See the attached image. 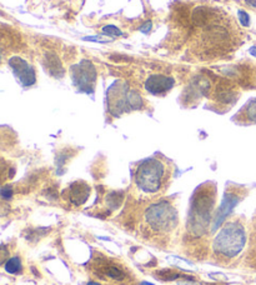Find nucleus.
<instances>
[{
    "label": "nucleus",
    "mask_w": 256,
    "mask_h": 285,
    "mask_svg": "<svg viewBox=\"0 0 256 285\" xmlns=\"http://www.w3.org/2000/svg\"><path fill=\"white\" fill-rule=\"evenodd\" d=\"M103 33L104 34L111 35V36H120L123 34L122 30H119L117 27H114V25H108V27H104Z\"/></svg>",
    "instance_id": "f3484780"
},
{
    "label": "nucleus",
    "mask_w": 256,
    "mask_h": 285,
    "mask_svg": "<svg viewBox=\"0 0 256 285\" xmlns=\"http://www.w3.org/2000/svg\"><path fill=\"white\" fill-rule=\"evenodd\" d=\"M246 244V231L240 222L225 224L218 235L214 238L213 249L216 255L235 258L243 251Z\"/></svg>",
    "instance_id": "20e7f679"
},
{
    "label": "nucleus",
    "mask_w": 256,
    "mask_h": 285,
    "mask_svg": "<svg viewBox=\"0 0 256 285\" xmlns=\"http://www.w3.org/2000/svg\"><path fill=\"white\" fill-rule=\"evenodd\" d=\"M234 120L243 125H256V98H251L249 102H246V104L234 116Z\"/></svg>",
    "instance_id": "f8f14e48"
},
{
    "label": "nucleus",
    "mask_w": 256,
    "mask_h": 285,
    "mask_svg": "<svg viewBox=\"0 0 256 285\" xmlns=\"http://www.w3.org/2000/svg\"><path fill=\"white\" fill-rule=\"evenodd\" d=\"M106 103L109 113L115 118L144 108V99L142 94L122 80H117L109 86L106 91Z\"/></svg>",
    "instance_id": "7ed1b4c3"
},
{
    "label": "nucleus",
    "mask_w": 256,
    "mask_h": 285,
    "mask_svg": "<svg viewBox=\"0 0 256 285\" xmlns=\"http://www.w3.org/2000/svg\"><path fill=\"white\" fill-rule=\"evenodd\" d=\"M73 84L80 93L92 94L97 85L98 70L94 64L88 59H83L70 69Z\"/></svg>",
    "instance_id": "0eeeda50"
},
{
    "label": "nucleus",
    "mask_w": 256,
    "mask_h": 285,
    "mask_svg": "<svg viewBox=\"0 0 256 285\" xmlns=\"http://www.w3.org/2000/svg\"><path fill=\"white\" fill-rule=\"evenodd\" d=\"M145 222L155 233L171 230L178 222L175 208L168 202L153 204L145 211Z\"/></svg>",
    "instance_id": "423d86ee"
},
{
    "label": "nucleus",
    "mask_w": 256,
    "mask_h": 285,
    "mask_svg": "<svg viewBox=\"0 0 256 285\" xmlns=\"http://www.w3.org/2000/svg\"><path fill=\"white\" fill-rule=\"evenodd\" d=\"M98 274L104 276L105 279H110V280L115 281H123L128 278V274H126V272H124L122 267H119L118 264H111V263L101 264L99 268V273Z\"/></svg>",
    "instance_id": "ddd939ff"
},
{
    "label": "nucleus",
    "mask_w": 256,
    "mask_h": 285,
    "mask_svg": "<svg viewBox=\"0 0 256 285\" xmlns=\"http://www.w3.org/2000/svg\"><path fill=\"white\" fill-rule=\"evenodd\" d=\"M241 200V194L239 193V188H230L226 190L224 195V199L221 202L220 206H219L218 211L214 215V222H213V230H216L227 218V215L232 211V209L235 208L236 204Z\"/></svg>",
    "instance_id": "6e6552de"
},
{
    "label": "nucleus",
    "mask_w": 256,
    "mask_h": 285,
    "mask_svg": "<svg viewBox=\"0 0 256 285\" xmlns=\"http://www.w3.org/2000/svg\"><path fill=\"white\" fill-rule=\"evenodd\" d=\"M175 85L173 77L165 74H151L146 79L145 89L148 93L155 97H165Z\"/></svg>",
    "instance_id": "9d476101"
},
{
    "label": "nucleus",
    "mask_w": 256,
    "mask_h": 285,
    "mask_svg": "<svg viewBox=\"0 0 256 285\" xmlns=\"http://www.w3.org/2000/svg\"><path fill=\"white\" fill-rule=\"evenodd\" d=\"M0 198L5 200H9L13 198V186L11 185H4L0 189Z\"/></svg>",
    "instance_id": "6ab92c4d"
},
{
    "label": "nucleus",
    "mask_w": 256,
    "mask_h": 285,
    "mask_svg": "<svg viewBox=\"0 0 256 285\" xmlns=\"http://www.w3.org/2000/svg\"><path fill=\"white\" fill-rule=\"evenodd\" d=\"M193 21L201 29L198 35L195 52L201 58H205L204 60L221 57L238 46V39H240L238 30L230 19L223 16L219 9L198 8L194 10Z\"/></svg>",
    "instance_id": "f257e3e1"
},
{
    "label": "nucleus",
    "mask_w": 256,
    "mask_h": 285,
    "mask_svg": "<svg viewBox=\"0 0 256 285\" xmlns=\"http://www.w3.org/2000/svg\"><path fill=\"white\" fill-rule=\"evenodd\" d=\"M238 14H239V20H240V23L243 24L244 27H250L249 14H247L246 12H244V10H239Z\"/></svg>",
    "instance_id": "aec40b11"
},
{
    "label": "nucleus",
    "mask_w": 256,
    "mask_h": 285,
    "mask_svg": "<svg viewBox=\"0 0 256 285\" xmlns=\"http://www.w3.org/2000/svg\"><path fill=\"white\" fill-rule=\"evenodd\" d=\"M157 278L162 279V280H169V281L175 280V279H179V278L194 280V279L189 275H184V274L173 272V270H162V272H159V273H157Z\"/></svg>",
    "instance_id": "dca6fc26"
},
{
    "label": "nucleus",
    "mask_w": 256,
    "mask_h": 285,
    "mask_svg": "<svg viewBox=\"0 0 256 285\" xmlns=\"http://www.w3.org/2000/svg\"><path fill=\"white\" fill-rule=\"evenodd\" d=\"M67 198L69 202L74 205H83L84 203H86V200L89 199L90 195V186L89 184H86L85 181H75L73 183L69 188L66 189Z\"/></svg>",
    "instance_id": "9b49d317"
},
{
    "label": "nucleus",
    "mask_w": 256,
    "mask_h": 285,
    "mask_svg": "<svg viewBox=\"0 0 256 285\" xmlns=\"http://www.w3.org/2000/svg\"><path fill=\"white\" fill-rule=\"evenodd\" d=\"M9 65L18 82L22 86H32L36 83L35 69L20 57H13L9 59Z\"/></svg>",
    "instance_id": "1a4fd4ad"
},
{
    "label": "nucleus",
    "mask_w": 256,
    "mask_h": 285,
    "mask_svg": "<svg viewBox=\"0 0 256 285\" xmlns=\"http://www.w3.org/2000/svg\"><path fill=\"white\" fill-rule=\"evenodd\" d=\"M142 285H154V284H151V283H146V281H143Z\"/></svg>",
    "instance_id": "b1692460"
},
{
    "label": "nucleus",
    "mask_w": 256,
    "mask_h": 285,
    "mask_svg": "<svg viewBox=\"0 0 256 285\" xmlns=\"http://www.w3.org/2000/svg\"><path fill=\"white\" fill-rule=\"evenodd\" d=\"M215 98L218 99V102L223 103V104L232 105L236 102L238 93H236L231 86L229 88L227 84H220L215 90Z\"/></svg>",
    "instance_id": "4468645a"
},
{
    "label": "nucleus",
    "mask_w": 256,
    "mask_h": 285,
    "mask_svg": "<svg viewBox=\"0 0 256 285\" xmlns=\"http://www.w3.org/2000/svg\"><path fill=\"white\" fill-rule=\"evenodd\" d=\"M215 194L216 188L213 183L202 184L194 193L190 206V222L193 230L200 233L207 228L215 204Z\"/></svg>",
    "instance_id": "39448f33"
},
{
    "label": "nucleus",
    "mask_w": 256,
    "mask_h": 285,
    "mask_svg": "<svg viewBox=\"0 0 256 285\" xmlns=\"http://www.w3.org/2000/svg\"><path fill=\"white\" fill-rule=\"evenodd\" d=\"M86 285H101L99 283H95V281H90V283H88Z\"/></svg>",
    "instance_id": "5701e85b"
},
{
    "label": "nucleus",
    "mask_w": 256,
    "mask_h": 285,
    "mask_svg": "<svg viewBox=\"0 0 256 285\" xmlns=\"http://www.w3.org/2000/svg\"><path fill=\"white\" fill-rule=\"evenodd\" d=\"M179 285H194L193 283H185V281H180Z\"/></svg>",
    "instance_id": "4be33fe9"
},
{
    "label": "nucleus",
    "mask_w": 256,
    "mask_h": 285,
    "mask_svg": "<svg viewBox=\"0 0 256 285\" xmlns=\"http://www.w3.org/2000/svg\"><path fill=\"white\" fill-rule=\"evenodd\" d=\"M5 272L9 274H20L22 272V264L21 259L19 256H13L9 258V260L5 263Z\"/></svg>",
    "instance_id": "2eb2a0df"
},
{
    "label": "nucleus",
    "mask_w": 256,
    "mask_h": 285,
    "mask_svg": "<svg viewBox=\"0 0 256 285\" xmlns=\"http://www.w3.org/2000/svg\"><path fill=\"white\" fill-rule=\"evenodd\" d=\"M9 260V249L7 245H0V267Z\"/></svg>",
    "instance_id": "a211bd4d"
},
{
    "label": "nucleus",
    "mask_w": 256,
    "mask_h": 285,
    "mask_svg": "<svg viewBox=\"0 0 256 285\" xmlns=\"http://www.w3.org/2000/svg\"><path fill=\"white\" fill-rule=\"evenodd\" d=\"M170 165L161 156L155 155L140 161L135 170V184L146 194H155L167 186Z\"/></svg>",
    "instance_id": "f03ea898"
},
{
    "label": "nucleus",
    "mask_w": 256,
    "mask_h": 285,
    "mask_svg": "<svg viewBox=\"0 0 256 285\" xmlns=\"http://www.w3.org/2000/svg\"><path fill=\"white\" fill-rule=\"evenodd\" d=\"M245 4L251 8H256V0H245Z\"/></svg>",
    "instance_id": "412c9836"
}]
</instances>
